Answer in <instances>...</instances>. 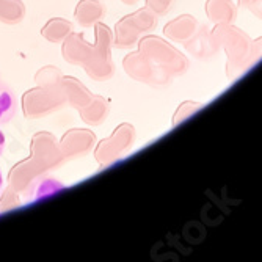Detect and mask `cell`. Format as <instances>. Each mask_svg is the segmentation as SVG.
<instances>
[{
    "label": "cell",
    "mask_w": 262,
    "mask_h": 262,
    "mask_svg": "<svg viewBox=\"0 0 262 262\" xmlns=\"http://www.w3.org/2000/svg\"><path fill=\"white\" fill-rule=\"evenodd\" d=\"M94 51L83 64L85 73L96 82H107L115 76V63L112 60L113 33L104 22L94 24Z\"/></svg>",
    "instance_id": "6da1fadb"
},
{
    "label": "cell",
    "mask_w": 262,
    "mask_h": 262,
    "mask_svg": "<svg viewBox=\"0 0 262 262\" xmlns=\"http://www.w3.org/2000/svg\"><path fill=\"white\" fill-rule=\"evenodd\" d=\"M138 51L145 55L154 66L165 71L166 74L176 76L187 68V60L171 44L159 36L146 35L138 41Z\"/></svg>",
    "instance_id": "7a4b0ae2"
},
{
    "label": "cell",
    "mask_w": 262,
    "mask_h": 262,
    "mask_svg": "<svg viewBox=\"0 0 262 262\" xmlns=\"http://www.w3.org/2000/svg\"><path fill=\"white\" fill-rule=\"evenodd\" d=\"M135 127L129 123H121L112 132V135L96 143L93 154L98 165L101 168H107L116 160L123 159L135 145Z\"/></svg>",
    "instance_id": "3957f363"
},
{
    "label": "cell",
    "mask_w": 262,
    "mask_h": 262,
    "mask_svg": "<svg viewBox=\"0 0 262 262\" xmlns=\"http://www.w3.org/2000/svg\"><path fill=\"white\" fill-rule=\"evenodd\" d=\"M66 105L61 88L35 86L22 94V112L27 120L46 118Z\"/></svg>",
    "instance_id": "277c9868"
},
{
    "label": "cell",
    "mask_w": 262,
    "mask_h": 262,
    "mask_svg": "<svg viewBox=\"0 0 262 262\" xmlns=\"http://www.w3.org/2000/svg\"><path fill=\"white\" fill-rule=\"evenodd\" d=\"M30 157H33L46 171L57 170L66 162L60 143L51 132H36L30 141Z\"/></svg>",
    "instance_id": "5b68a950"
},
{
    "label": "cell",
    "mask_w": 262,
    "mask_h": 262,
    "mask_svg": "<svg viewBox=\"0 0 262 262\" xmlns=\"http://www.w3.org/2000/svg\"><path fill=\"white\" fill-rule=\"evenodd\" d=\"M123 68L132 80L146 85H163L165 80H168L170 77V74L154 66L140 51L129 52L123 58Z\"/></svg>",
    "instance_id": "8992f818"
},
{
    "label": "cell",
    "mask_w": 262,
    "mask_h": 262,
    "mask_svg": "<svg viewBox=\"0 0 262 262\" xmlns=\"http://www.w3.org/2000/svg\"><path fill=\"white\" fill-rule=\"evenodd\" d=\"M60 149L64 157V160H76L86 157L96 148V134L90 129H69L61 138H60Z\"/></svg>",
    "instance_id": "52a82bcc"
},
{
    "label": "cell",
    "mask_w": 262,
    "mask_h": 262,
    "mask_svg": "<svg viewBox=\"0 0 262 262\" xmlns=\"http://www.w3.org/2000/svg\"><path fill=\"white\" fill-rule=\"evenodd\" d=\"M46 173L42 166L33 159H22L8 173V185H11L17 193L20 195H29L32 193L33 187L38 181H41V176Z\"/></svg>",
    "instance_id": "ba28073f"
},
{
    "label": "cell",
    "mask_w": 262,
    "mask_h": 262,
    "mask_svg": "<svg viewBox=\"0 0 262 262\" xmlns=\"http://www.w3.org/2000/svg\"><path fill=\"white\" fill-rule=\"evenodd\" d=\"M94 51V44L88 42L83 33L73 32L61 42V55L69 64L83 66Z\"/></svg>",
    "instance_id": "9c48e42d"
},
{
    "label": "cell",
    "mask_w": 262,
    "mask_h": 262,
    "mask_svg": "<svg viewBox=\"0 0 262 262\" xmlns=\"http://www.w3.org/2000/svg\"><path fill=\"white\" fill-rule=\"evenodd\" d=\"M60 88L63 91V96L66 99V105L73 107L76 110L82 108L93 96V93L74 76H63Z\"/></svg>",
    "instance_id": "30bf717a"
},
{
    "label": "cell",
    "mask_w": 262,
    "mask_h": 262,
    "mask_svg": "<svg viewBox=\"0 0 262 262\" xmlns=\"http://www.w3.org/2000/svg\"><path fill=\"white\" fill-rule=\"evenodd\" d=\"M82 121L88 126H101L105 123L110 113V102L101 96V94H93L91 99L79 108Z\"/></svg>",
    "instance_id": "8fae6325"
},
{
    "label": "cell",
    "mask_w": 262,
    "mask_h": 262,
    "mask_svg": "<svg viewBox=\"0 0 262 262\" xmlns=\"http://www.w3.org/2000/svg\"><path fill=\"white\" fill-rule=\"evenodd\" d=\"M143 35L134 24L130 22L129 16H124L115 24L113 30V46L118 49H130V47L137 46Z\"/></svg>",
    "instance_id": "7c38bea8"
},
{
    "label": "cell",
    "mask_w": 262,
    "mask_h": 262,
    "mask_svg": "<svg viewBox=\"0 0 262 262\" xmlns=\"http://www.w3.org/2000/svg\"><path fill=\"white\" fill-rule=\"evenodd\" d=\"M105 16V7L99 0H80L76 5L74 17L76 22L82 27H94V24L101 22V19Z\"/></svg>",
    "instance_id": "4fadbf2b"
},
{
    "label": "cell",
    "mask_w": 262,
    "mask_h": 262,
    "mask_svg": "<svg viewBox=\"0 0 262 262\" xmlns=\"http://www.w3.org/2000/svg\"><path fill=\"white\" fill-rule=\"evenodd\" d=\"M73 32H74L73 22H69L68 19H63V17L49 19L44 24V27L41 29L42 38L49 42H54V44H61Z\"/></svg>",
    "instance_id": "5bb4252c"
},
{
    "label": "cell",
    "mask_w": 262,
    "mask_h": 262,
    "mask_svg": "<svg viewBox=\"0 0 262 262\" xmlns=\"http://www.w3.org/2000/svg\"><path fill=\"white\" fill-rule=\"evenodd\" d=\"M193 30H195V19L192 16H181V17L166 24L163 29V33L171 41L184 42L192 36Z\"/></svg>",
    "instance_id": "9a60e30c"
},
{
    "label": "cell",
    "mask_w": 262,
    "mask_h": 262,
    "mask_svg": "<svg viewBox=\"0 0 262 262\" xmlns=\"http://www.w3.org/2000/svg\"><path fill=\"white\" fill-rule=\"evenodd\" d=\"M26 17V5L22 0H0V22L16 26Z\"/></svg>",
    "instance_id": "2e32d148"
},
{
    "label": "cell",
    "mask_w": 262,
    "mask_h": 262,
    "mask_svg": "<svg viewBox=\"0 0 262 262\" xmlns=\"http://www.w3.org/2000/svg\"><path fill=\"white\" fill-rule=\"evenodd\" d=\"M130 22L134 24V26L143 33L146 35L149 32H152L156 27H157V14H154L148 7L145 8H138L137 11L127 14Z\"/></svg>",
    "instance_id": "e0dca14e"
},
{
    "label": "cell",
    "mask_w": 262,
    "mask_h": 262,
    "mask_svg": "<svg viewBox=\"0 0 262 262\" xmlns=\"http://www.w3.org/2000/svg\"><path fill=\"white\" fill-rule=\"evenodd\" d=\"M61 77H63V73L60 71V68H57L54 64H47V66H42L41 69L36 71L35 82H36L38 86L60 88Z\"/></svg>",
    "instance_id": "ac0fdd59"
},
{
    "label": "cell",
    "mask_w": 262,
    "mask_h": 262,
    "mask_svg": "<svg viewBox=\"0 0 262 262\" xmlns=\"http://www.w3.org/2000/svg\"><path fill=\"white\" fill-rule=\"evenodd\" d=\"M16 112V99L13 91L0 82V124L8 123Z\"/></svg>",
    "instance_id": "d6986e66"
},
{
    "label": "cell",
    "mask_w": 262,
    "mask_h": 262,
    "mask_svg": "<svg viewBox=\"0 0 262 262\" xmlns=\"http://www.w3.org/2000/svg\"><path fill=\"white\" fill-rule=\"evenodd\" d=\"M64 185L61 184V182H58L57 179H51V178H47V179H44V181H38L36 182V185L33 187V190H32V193H35V200H42V198H46V196H51V195H54V193H57L58 190H61Z\"/></svg>",
    "instance_id": "ffe728a7"
},
{
    "label": "cell",
    "mask_w": 262,
    "mask_h": 262,
    "mask_svg": "<svg viewBox=\"0 0 262 262\" xmlns=\"http://www.w3.org/2000/svg\"><path fill=\"white\" fill-rule=\"evenodd\" d=\"M20 193H17L11 185H7L2 195H0V212H10L20 207Z\"/></svg>",
    "instance_id": "44dd1931"
},
{
    "label": "cell",
    "mask_w": 262,
    "mask_h": 262,
    "mask_svg": "<svg viewBox=\"0 0 262 262\" xmlns=\"http://www.w3.org/2000/svg\"><path fill=\"white\" fill-rule=\"evenodd\" d=\"M174 5V0H146V7L157 16H165Z\"/></svg>",
    "instance_id": "7402d4cb"
},
{
    "label": "cell",
    "mask_w": 262,
    "mask_h": 262,
    "mask_svg": "<svg viewBox=\"0 0 262 262\" xmlns=\"http://www.w3.org/2000/svg\"><path fill=\"white\" fill-rule=\"evenodd\" d=\"M196 108V104H182L181 107H179V110H178V113H176V116H174V121H173V124L176 126L178 123H181L182 120H185V118L192 113L193 110Z\"/></svg>",
    "instance_id": "603a6c76"
},
{
    "label": "cell",
    "mask_w": 262,
    "mask_h": 262,
    "mask_svg": "<svg viewBox=\"0 0 262 262\" xmlns=\"http://www.w3.org/2000/svg\"><path fill=\"white\" fill-rule=\"evenodd\" d=\"M4 149H5V135L2 130H0V154L4 152Z\"/></svg>",
    "instance_id": "cb8c5ba5"
},
{
    "label": "cell",
    "mask_w": 262,
    "mask_h": 262,
    "mask_svg": "<svg viewBox=\"0 0 262 262\" xmlns=\"http://www.w3.org/2000/svg\"><path fill=\"white\" fill-rule=\"evenodd\" d=\"M123 4H126V5H135V4H138L140 0H121Z\"/></svg>",
    "instance_id": "d4e9b609"
},
{
    "label": "cell",
    "mask_w": 262,
    "mask_h": 262,
    "mask_svg": "<svg viewBox=\"0 0 262 262\" xmlns=\"http://www.w3.org/2000/svg\"><path fill=\"white\" fill-rule=\"evenodd\" d=\"M2 185H4V178H2V173H0V188H2Z\"/></svg>",
    "instance_id": "484cf974"
}]
</instances>
